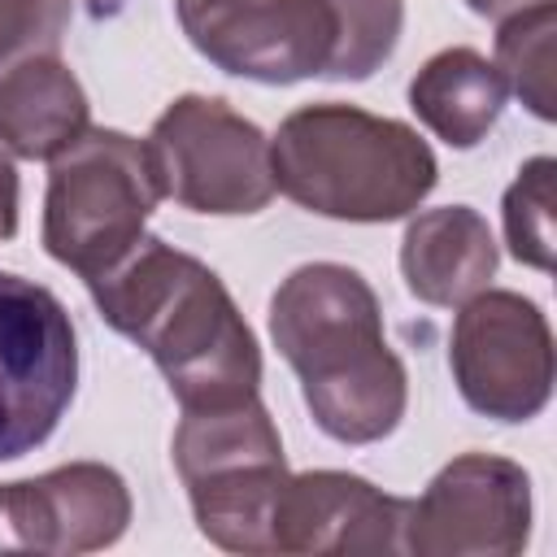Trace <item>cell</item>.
<instances>
[{
  "instance_id": "3",
  "label": "cell",
  "mask_w": 557,
  "mask_h": 557,
  "mask_svg": "<svg viewBox=\"0 0 557 557\" xmlns=\"http://www.w3.org/2000/svg\"><path fill=\"white\" fill-rule=\"evenodd\" d=\"M274 191L335 222L409 218L440 183L431 144L400 117L322 100L287 113L270 139Z\"/></svg>"
},
{
  "instance_id": "10",
  "label": "cell",
  "mask_w": 557,
  "mask_h": 557,
  "mask_svg": "<svg viewBox=\"0 0 557 557\" xmlns=\"http://www.w3.org/2000/svg\"><path fill=\"white\" fill-rule=\"evenodd\" d=\"M531 540V474L496 453H461L409 500L405 553L513 557Z\"/></svg>"
},
{
  "instance_id": "5",
  "label": "cell",
  "mask_w": 557,
  "mask_h": 557,
  "mask_svg": "<svg viewBox=\"0 0 557 557\" xmlns=\"http://www.w3.org/2000/svg\"><path fill=\"white\" fill-rule=\"evenodd\" d=\"M157 200L165 196L148 144L126 131L87 126L61 157H52L44 248L78 278H96L144 235Z\"/></svg>"
},
{
  "instance_id": "2",
  "label": "cell",
  "mask_w": 557,
  "mask_h": 557,
  "mask_svg": "<svg viewBox=\"0 0 557 557\" xmlns=\"http://www.w3.org/2000/svg\"><path fill=\"white\" fill-rule=\"evenodd\" d=\"M270 339L296 370L322 435L335 444H379L400 426L409 374L383 335L374 287L352 265H296L270 296Z\"/></svg>"
},
{
  "instance_id": "9",
  "label": "cell",
  "mask_w": 557,
  "mask_h": 557,
  "mask_svg": "<svg viewBox=\"0 0 557 557\" xmlns=\"http://www.w3.org/2000/svg\"><path fill=\"white\" fill-rule=\"evenodd\" d=\"M178 26L209 65L265 87L326 78L339 39L331 0H178Z\"/></svg>"
},
{
  "instance_id": "6",
  "label": "cell",
  "mask_w": 557,
  "mask_h": 557,
  "mask_svg": "<svg viewBox=\"0 0 557 557\" xmlns=\"http://www.w3.org/2000/svg\"><path fill=\"white\" fill-rule=\"evenodd\" d=\"M161 196L213 218L261 213L274 200L270 139L218 96H178L148 131Z\"/></svg>"
},
{
  "instance_id": "16",
  "label": "cell",
  "mask_w": 557,
  "mask_h": 557,
  "mask_svg": "<svg viewBox=\"0 0 557 557\" xmlns=\"http://www.w3.org/2000/svg\"><path fill=\"white\" fill-rule=\"evenodd\" d=\"M553 39H557V0L531 4L496 22V70L505 91L518 96L540 122H553Z\"/></svg>"
},
{
  "instance_id": "1",
  "label": "cell",
  "mask_w": 557,
  "mask_h": 557,
  "mask_svg": "<svg viewBox=\"0 0 557 557\" xmlns=\"http://www.w3.org/2000/svg\"><path fill=\"white\" fill-rule=\"evenodd\" d=\"M100 318L139 344L183 409L257 396L261 348L226 283L191 252L139 235L104 274L87 278Z\"/></svg>"
},
{
  "instance_id": "15",
  "label": "cell",
  "mask_w": 557,
  "mask_h": 557,
  "mask_svg": "<svg viewBox=\"0 0 557 557\" xmlns=\"http://www.w3.org/2000/svg\"><path fill=\"white\" fill-rule=\"evenodd\" d=\"M505 78L474 48H444L409 78V109L448 148H474L505 113Z\"/></svg>"
},
{
  "instance_id": "17",
  "label": "cell",
  "mask_w": 557,
  "mask_h": 557,
  "mask_svg": "<svg viewBox=\"0 0 557 557\" xmlns=\"http://www.w3.org/2000/svg\"><path fill=\"white\" fill-rule=\"evenodd\" d=\"M331 4L339 17V39L326 78L361 83L383 61H392L405 26V0H331Z\"/></svg>"
},
{
  "instance_id": "19",
  "label": "cell",
  "mask_w": 557,
  "mask_h": 557,
  "mask_svg": "<svg viewBox=\"0 0 557 557\" xmlns=\"http://www.w3.org/2000/svg\"><path fill=\"white\" fill-rule=\"evenodd\" d=\"M74 0H0V74L26 57L57 52Z\"/></svg>"
},
{
  "instance_id": "20",
  "label": "cell",
  "mask_w": 557,
  "mask_h": 557,
  "mask_svg": "<svg viewBox=\"0 0 557 557\" xmlns=\"http://www.w3.org/2000/svg\"><path fill=\"white\" fill-rule=\"evenodd\" d=\"M17 235V165L13 152L0 148V239Z\"/></svg>"
},
{
  "instance_id": "13",
  "label": "cell",
  "mask_w": 557,
  "mask_h": 557,
  "mask_svg": "<svg viewBox=\"0 0 557 557\" xmlns=\"http://www.w3.org/2000/svg\"><path fill=\"white\" fill-rule=\"evenodd\" d=\"M496 239L479 209L470 205H440L409 218L400 239V274L409 296L435 309L466 305L479 296L496 274Z\"/></svg>"
},
{
  "instance_id": "11",
  "label": "cell",
  "mask_w": 557,
  "mask_h": 557,
  "mask_svg": "<svg viewBox=\"0 0 557 557\" xmlns=\"http://www.w3.org/2000/svg\"><path fill=\"white\" fill-rule=\"evenodd\" d=\"M131 492L104 461H70L0 483V553H96L126 535Z\"/></svg>"
},
{
  "instance_id": "18",
  "label": "cell",
  "mask_w": 557,
  "mask_h": 557,
  "mask_svg": "<svg viewBox=\"0 0 557 557\" xmlns=\"http://www.w3.org/2000/svg\"><path fill=\"white\" fill-rule=\"evenodd\" d=\"M553 157H531L518 165V178L505 187L500 218H505V244L513 261L531 270H553Z\"/></svg>"
},
{
  "instance_id": "7",
  "label": "cell",
  "mask_w": 557,
  "mask_h": 557,
  "mask_svg": "<svg viewBox=\"0 0 557 557\" xmlns=\"http://www.w3.org/2000/svg\"><path fill=\"white\" fill-rule=\"evenodd\" d=\"M78 387V335L35 278L0 270V461L39 448Z\"/></svg>"
},
{
  "instance_id": "12",
  "label": "cell",
  "mask_w": 557,
  "mask_h": 557,
  "mask_svg": "<svg viewBox=\"0 0 557 557\" xmlns=\"http://www.w3.org/2000/svg\"><path fill=\"white\" fill-rule=\"evenodd\" d=\"M409 500L348 470L287 474L274 518V553H405Z\"/></svg>"
},
{
  "instance_id": "14",
  "label": "cell",
  "mask_w": 557,
  "mask_h": 557,
  "mask_svg": "<svg viewBox=\"0 0 557 557\" xmlns=\"http://www.w3.org/2000/svg\"><path fill=\"white\" fill-rule=\"evenodd\" d=\"M91 126L78 74L57 57H26L0 74V148L22 161L61 157Z\"/></svg>"
},
{
  "instance_id": "8",
  "label": "cell",
  "mask_w": 557,
  "mask_h": 557,
  "mask_svg": "<svg viewBox=\"0 0 557 557\" xmlns=\"http://www.w3.org/2000/svg\"><path fill=\"white\" fill-rule=\"evenodd\" d=\"M448 370L461 400L492 422H531L553 396V331L544 309L509 287L457 305Z\"/></svg>"
},
{
  "instance_id": "4",
  "label": "cell",
  "mask_w": 557,
  "mask_h": 557,
  "mask_svg": "<svg viewBox=\"0 0 557 557\" xmlns=\"http://www.w3.org/2000/svg\"><path fill=\"white\" fill-rule=\"evenodd\" d=\"M170 457L209 544L226 553H274L270 518L287 483V457L257 396L218 409H183Z\"/></svg>"
}]
</instances>
